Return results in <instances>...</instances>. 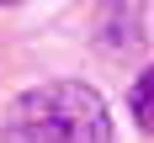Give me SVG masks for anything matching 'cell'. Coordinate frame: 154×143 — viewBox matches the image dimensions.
Returning a JSON list of instances; mask_svg holds the SVG:
<instances>
[{
	"label": "cell",
	"instance_id": "1",
	"mask_svg": "<svg viewBox=\"0 0 154 143\" xmlns=\"http://www.w3.org/2000/svg\"><path fill=\"white\" fill-rule=\"evenodd\" d=\"M0 143H112L106 95L80 79L32 85L0 111Z\"/></svg>",
	"mask_w": 154,
	"mask_h": 143
},
{
	"label": "cell",
	"instance_id": "2",
	"mask_svg": "<svg viewBox=\"0 0 154 143\" xmlns=\"http://www.w3.org/2000/svg\"><path fill=\"white\" fill-rule=\"evenodd\" d=\"M91 37L101 53H133L143 43V0H96Z\"/></svg>",
	"mask_w": 154,
	"mask_h": 143
},
{
	"label": "cell",
	"instance_id": "3",
	"mask_svg": "<svg viewBox=\"0 0 154 143\" xmlns=\"http://www.w3.org/2000/svg\"><path fill=\"white\" fill-rule=\"evenodd\" d=\"M128 111H133V122L143 133H154V64L133 79V90H128Z\"/></svg>",
	"mask_w": 154,
	"mask_h": 143
},
{
	"label": "cell",
	"instance_id": "4",
	"mask_svg": "<svg viewBox=\"0 0 154 143\" xmlns=\"http://www.w3.org/2000/svg\"><path fill=\"white\" fill-rule=\"evenodd\" d=\"M0 5H16V0H0Z\"/></svg>",
	"mask_w": 154,
	"mask_h": 143
}]
</instances>
